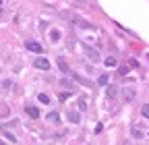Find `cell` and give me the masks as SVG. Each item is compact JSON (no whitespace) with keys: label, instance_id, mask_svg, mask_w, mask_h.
Listing matches in <instances>:
<instances>
[{"label":"cell","instance_id":"cell-1","mask_svg":"<svg viewBox=\"0 0 149 145\" xmlns=\"http://www.w3.org/2000/svg\"><path fill=\"white\" fill-rule=\"evenodd\" d=\"M33 66H35V68H40V70H50V62H48L46 58H42V56L33 60Z\"/></svg>","mask_w":149,"mask_h":145},{"label":"cell","instance_id":"cell-2","mask_svg":"<svg viewBox=\"0 0 149 145\" xmlns=\"http://www.w3.org/2000/svg\"><path fill=\"white\" fill-rule=\"evenodd\" d=\"M83 50H85V54H87V58H89V60H93V62H100V52H97V50H91L89 46H85Z\"/></svg>","mask_w":149,"mask_h":145},{"label":"cell","instance_id":"cell-3","mask_svg":"<svg viewBox=\"0 0 149 145\" xmlns=\"http://www.w3.org/2000/svg\"><path fill=\"white\" fill-rule=\"evenodd\" d=\"M25 48L31 50V52H35V54H42V52H44V48L37 44V42H25Z\"/></svg>","mask_w":149,"mask_h":145},{"label":"cell","instance_id":"cell-4","mask_svg":"<svg viewBox=\"0 0 149 145\" xmlns=\"http://www.w3.org/2000/svg\"><path fill=\"white\" fill-rule=\"evenodd\" d=\"M25 112H27L31 118H40V110H37L35 106H25Z\"/></svg>","mask_w":149,"mask_h":145},{"label":"cell","instance_id":"cell-5","mask_svg":"<svg viewBox=\"0 0 149 145\" xmlns=\"http://www.w3.org/2000/svg\"><path fill=\"white\" fill-rule=\"evenodd\" d=\"M122 93H124V100L130 102V100L135 98V89H133V87H124V91H122Z\"/></svg>","mask_w":149,"mask_h":145},{"label":"cell","instance_id":"cell-6","mask_svg":"<svg viewBox=\"0 0 149 145\" xmlns=\"http://www.w3.org/2000/svg\"><path fill=\"white\" fill-rule=\"evenodd\" d=\"M66 118H68L70 122H74V124H77V122L81 120V116H79V112H74V110H70V112L66 114Z\"/></svg>","mask_w":149,"mask_h":145},{"label":"cell","instance_id":"cell-7","mask_svg":"<svg viewBox=\"0 0 149 145\" xmlns=\"http://www.w3.org/2000/svg\"><path fill=\"white\" fill-rule=\"evenodd\" d=\"M46 118H48L50 122H54V124H56V122H60V114H58V112H50Z\"/></svg>","mask_w":149,"mask_h":145},{"label":"cell","instance_id":"cell-8","mask_svg":"<svg viewBox=\"0 0 149 145\" xmlns=\"http://www.w3.org/2000/svg\"><path fill=\"white\" fill-rule=\"evenodd\" d=\"M108 81H110V77H108V75H100V79H97V85L106 87V85H108Z\"/></svg>","mask_w":149,"mask_h":145},{"label":"cell","instance_id":"cell-9","mask_svg":"<svg viewBox=\"0 0 149 145\" xmlns=\"http://www.w3.org/2000/svg\"><path fill=\"white\" fill-rule=\"evenodd\" d=\"M104 62H106V66H108V68H110V66H116V58H112V56H108Z\"/></svg>","mask_w":149,"mask_h":145},{"label":"cell","instance_id":"cell-10","mask_svg":"<svg viewBox=\"0 0 149 145\" xmlns=\"http://www.w3.org/2000/svg\"><path fill=\"white\" fill-rule=\"evenodd\" d=\"M141 112H143V116H145V118H149V104H143Z\"/></svg>","mask_w":149,"mask_h":145},{"label":"cell","instance_id":"cell-11","mask_svg":"<svg viewBox=\"0 0 149 145\" xmlns=\"http://www.w3.org/2000/svg\"><path fill=\"white\" fill-rule=\"evenodd\" d=\"M37 100H40L42 104H48V102H50V98H48L46 93H40V96H37Z\"/></svg>","mask_w":149,"mask_h":145},{"label":"cell","instance_id":"cell-12","mask_svg":"<svg viewBox=\"0 0 149 145\" xmlns=\"http://www.w3.org/2000/svg\"><path fill=\"white\" fill-rule=\"evenodd\" d=\"M79 108H81V110H87V104H85V98H79Z\"/></svg>","mask_w":149,"mask_h":145},{"label":"cell","instance_id":"cell-13","mask_svg":"<svg viewBox=\"0 0 149 145\" xmlns=\"http://www.w3.org/2000/svg\"><path fill=\"white\" fill-rule=\"evenodd\" d=\"M114 96H116V89L110 85V87H108V98H114Z\"/></svg>","mask_w":149,"mask_h":145},{"label":"cell","instance_id":"cell-14","mask_svg":"<svg viewBox=\"0 0 149 145\" xmlns=\"http://www.w3.org/2000/svg\"><path fill=\"white\" fill-rule=\"evenodd\" d=\"M50 35H52V42H58V31H56V29H54Z\"/></svg>","mask_w":149,"mask_h":145},{"label":"cell","instance_id":"cell-15","mask_svg":"<svg viewBox=\"0 0 149 145\" xmlns=\"http://www.w3.org/2000/svg\"><path fill=\"white\" fill-rule=\"evenodd\" d=\"M68 98H70V93H60V96H58L60 102H64V100H68Z\"/></svg>","mask_w":149,"mask_h":145},{"label":"cell","instance_id":"cell-16","mask_svg":"<svg viewBox=\"0 0 149 145\" xmlns=\"http://www.w3.org/2000/svg\"><path fill=\"white\" fill-rule=\"evenodd\" d=\"M118 72H120V75H126V72H128V68H126V66H120V70H118Z\"/></svg>","mask_w":149,"mask_h":145},{"label":"cell","instance_id":"cell-17","mask_svg":"<svg viewBox=\"0 0 149 145\" xmlns=\"http://www.w3.org/2000/svg\"><path fill=\"white\" fill-rule=\"evenodd\" d=\"M0 4H2V0H0Z\"/></svg>","mask_w":149,"mask_h":145}]
</instances>
